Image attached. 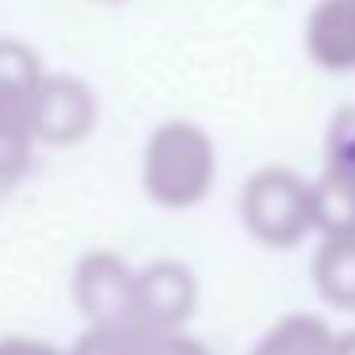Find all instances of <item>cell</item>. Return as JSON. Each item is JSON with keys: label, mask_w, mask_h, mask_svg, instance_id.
<instances>
[{"label": "cell", "mask_w": 355, "mask_h": 355, "mask_svg": "<svg viewBox=\"0 0 355 355\" xmlns=\"http://www.w3.org/2000/svg\"><path fill=\"white\" fill-rule=\"evenodd\" d=\"M141 184L157 207L187 210L214 184V141L195 123H164L153 130L141 164Z\"/></svg>", "instance_id": "1"}, {"label": "cell", "mask_w": 355, "mask_h": 355, "mask_svg": "<svg viewBox=\"0 0 355 355\" xmlns=\"http://www.w3.org/2000/svg\"><path fill=\"white\" fill-rule=\"evenodd\" d=\"M245 230L268 248H294L313 230V184L291 168H260L241 191Z\"/></svg>", "instance_id": "2"}, {"label": "cell", "mask_w": 355, "mask_h": 355, "mask_svg": "<svg viewBox=\"0 0 355 355\" xmlns=\"http://www.w3.org/2000/svg\"><path fill=\"white\" fill-rule=\"evenodd\" d=\"M73 298L92 324L138 321V271H130L115 252H88L73 275Z\"/></svg>", "instance_id": "3"}, {"label": "cell", "mask_w": 355, "mask_h": 355, "mask_svg": "<svg viewBox=\"0 0 355 355\" xmlns=\"http://www.w3.org/2000/svg\"><path fill=\"white\" fill-rule=\"evenodd\" d=\"M35 138L46 146H77L96 126V100L73 77H42L31 107Z\"/></svg>", "instance_id": "4"}, {"label": "cell", "mask_w": 355, "mask_h": 355, "mask_svg": "<svg viewBox=\"0 0 355 355\" xmlns=\"http://www.w3.org/2000/svg\"><path fill=\"white\" fill-rule=\"evenodd\" d=\"M199 306V283L176 260H157L138 271V317L141 324L164 332L180 329Z\"/></svg>", "instance_id": "5"}, {"label": "cell", "mask_w": 355, "mask_h": 355, "mask_svg": "<svg viewBox=\"0 0 355 355\" xmlns=\"http://www.w3.org/2000/svg\"><path fill=\"white\" fill-rule=\"evenodd\" d=\"M306 54L324 73L355 69V0H317L306 19Z\"/></svg>", "instance_id": "6"}, {"label": "cell", "mask_w": 355, "mask_h": 355, "mask_svg": "<svg viewBox=\"0 0 355 355\" xmlns=\"http://www.w3.org/2000/svg\"><path fill=\"white\" fill-rule=\"evenodd\" d=\"M336 347V332L309 313H291L275 321L248 355H332Z\"/></svg>", "instance_id": "7"}, {"label": "cell", "mask_w": 355, "mask_h": 355, "mask_svg": "<svg viewBox=\"0 0 355 355\" xmlns=\"http://www.w3.org/2000/svg\"><path fill=\"white\" fill-rule=\"evenodd\" d=\"M313 286L329 306L355 309V237H324L313 256Z\"/></svg>", "instance_id": "8"}, {"label": "cell", "mask_w": 355, "mask_h": 355, "mask_svg": "<svg viewBox=\"0 0 355 355\" xmlns=\"http://www.w3.org/2000/svg\"><path fill=\"white\" fill-rule=\"evenodd\" d=\"M42 77L46 73L31 46L16 39H0V107H35Z\"/></svg>", "instance_id": "9"}, {"label": "cell", "mask_w": 355, "mask_h": 355, "mask_svg": "<svg viewBox=\"0 0 355 355\" xmlns=\"http://www.w3.org/2000/svg\"><path fill=\"white\" fill-rule=\"evenodd\" d=\"M313 230L324 237H355V180L324 172L313 184Z\"/></svg>", "instance_id": "10"}, {"label": "cell", "mask_w": 355, "mask_h": 355, "mask_svg": "<svg viewBox=\"0 0 355 355\" xmlns=\"http://www.w3.org/2000/svg\"><path fill=\"white\" fill-rule=\"evenodd\" d=\"M31 107H0V187L16 184L31 164L35 149Z\"/></svg>", "instance_id": "11"}, {"label": "cell", "mask_w": 355, "mask_h": 355, "mask_svg": "<svg viewBox=\"0 0 355 355\" xmlns=\"http://www.w3.org/2000/svg\"><path fill=\"white\" fill-rule=\"evenodd\" d=\"M157 329L138 321L126 324H88V332L73 344L69 355H149Z\"/></svg>", "instance_id": "12"}, {"label": "cell", "mask_w": 355, "mask_h": 355, "mask_svg": "<svg viewBox=\"0 0 355 355\" xmlns=\"http://www.w3.org/2000/svg\"><path fill=\"white\" fill-rule=\"evenodd\" d=\"M324 172L355 180V107H340L324 130Z\"/></svg>", "instance_id": "13"}, {"label": "cell", "mask_w": 355, "mask_h": 355, "mask_svg": "<svg viewBox=\"0 0 355 355\" xmlns=\"http://www.w3.org/2000/svg\"><path fill=\"white\" fill-rule=\"evenodd\" d=\"M149 355H210V352L199 344V340L184 336V332H176V329H164V332H157L153 352Z\"/></svg>", "instance_id": "14"}, {"label": "cell", "mask_w": 355, "mask_h": 355, "mask_svg": "<svg viewBox=\"0 0 355 355\" xmlns=\"http://www.w3.org/2000/svg\"><path fill=\"white\" fill-rule=\"evenodd\" d=\"M0 355H69V352H58V347L46 344V340L8 336V340H0Z\"/></svg>", "instance_id": "15"}, {"label": "cell", "mask_w": 355, "mask_h": 355, "mask_svg": "<svg viewBox=\"0 0 355 355\" xmlns=\"http://www.w3.org/2000/svg\"><path fill=\"white\" fill-rule=\"evenodd\" d=\"M332 355H355V329L352 332H336V347Z\"/></svg>", "instance_id": "16"}]
</instances>
